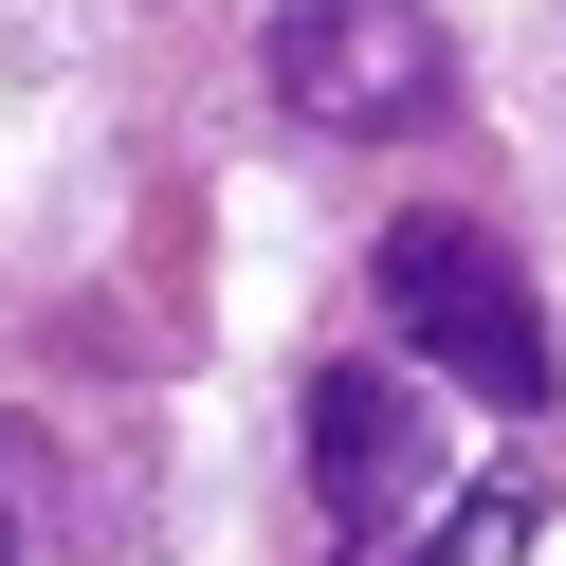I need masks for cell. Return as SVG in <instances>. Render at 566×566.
<instances>
[{
    "label": "cell",
    "mask_w": 566,
    "mask_h": 566,
    "mask_svg": "<svg viewBox=\"0 0 566 566\" xmlns=\"http://www.w3.org/2000/svg\"><path fill=\"white\" fill-rule=\"evenodd\" d=\"M384 329H402L420 347V366H457V384H475V402H548V311H530V274L512 256H493V238L475 220H402V238H384Z\"/></svg>",
    "instance_id": "6da1fadb"
},
{
    "label": "cell",
    "mask_w": 566,
    "mask_h": 566,
    "mask_svg": "<svg viewBox=\"0 0 566 566\" xmlns=\"http://www.w3.org/2000/svg\"><path fill=\"white\" fill-rule=\"evenodd\" d=\"M311 493H329L347 548H384V530L439 512V420H420L402 366H311Z\"/></svg>",
    "instance_id": "3957f363"
},
{
    "label": "cell",
    "mask_w": 566,
    "mask_h": 566,
    "mask_svg": "<svg viewBox=\"0 0 566 566\" xmlns=\"http://www.w3.org/2000/svg\"><path fill=\"white\" fill-rule=\"evenodd\" d=\"M38 548V439H19V420H0V566Z\"/></svg>",
    "instance_id": "277c9868"
},
{
    "label": "cell",
    "mask_w": 566,
    "mask_h": 566,
    "mask_svg": "<svg viewBox=\"0 0 566 566\" xmlns=\"http://www.w3.org/2000/svg\"><path fill=\"white\" fill-rule=\"evenodd\" d=\"M256 74L293 92L311 128H439V111H457V38H439V0H274Z\"/></svg>",
    "instance_id": "7a4b0ae2"
}]
</instances>
